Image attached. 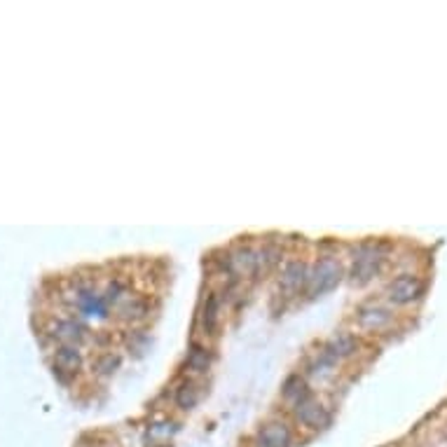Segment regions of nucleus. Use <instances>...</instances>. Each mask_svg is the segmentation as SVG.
Masks as SVG:
<instances>
[{
    "label": "nucleus",
    "mask_w": 447,
    "mask_h": 447,
    "mask_svg": "<svg viewBox=\"0 0 447 447\" xmlns=\"http://www.w3.org/2000/svg\"><path fill=\"white\" fill-rule=\"evenodd\" d=\"M119 314L124 318H129V321H138V318H143L148 314V305H145L141 298H129L122 307H119Z\"/></svg>",
    "instance_id": "obj_13"
},
{
    "label": "nucleus",
    "mask_w": 447,
    "mask_h": 447,
    "mask_svg": "<svg viewBox=\"0 0 447 447\" xmlns=\"http://www.w3.org/2000/svg\"><path fill=\"white\" fill-rule=\"evenodd\" d=\"M117 363H119V358H117V356H115V358H112V356H105L103 361H101V365H98V368H101L103 372H110L112 368H115Z\"/></svg>",
    "instance_id": "obj_17"
},
{
    "label": "nucleus",
    "mask_w": 447,
    "mask_h": 447,
    "mask_svg": "<svg viewBox=\"0 0 447 447\" xmlns=\"http://www.w3.org/2000/svg\"><path fill=\"white\" fill-rule=\"evenodd\" d=\"M216 321H218V298L211 295L209 300H206V307H204V314H202V323L206 330H213L216 328Z\"/></svg>",
    "instance_id": "obj_16"
},
{
    "label": "nucleus",
    "mask_w": 447,
    "mask_h": 447,
    "mask_svg": "<svg viewBox=\"0 0 447 447\" xmlns=\"http://www.w3.org/2000/svg\"><path fill=\"white\" fill-rule=\"evenodd\" d=\"M209 363H211L209 351H206L204 346H199V344H192V349L188 353V368L197 370V372H204L206 368H209Z\"/></svg>",
    "instance_id": "obj_14"
},
{
    "label": "nucleus",
    "mask_w": 447,
    "mask_h": 447,
    "mask_svg": "<svg viewBox=\"0 0 447 447\" xmlns=\"http://www.w3.org/2000/svg\"><path fill=\"white\" fill-rule=\"evenodd\" d=\"M307 274H309V270H307L305 263L286 265V270L281 272V279H279V288L293 295V293H298L302 286H307Z\"/></svg>",
    "instance_id": "obj_5"
},
{
    "label": "nucleus",
    "mask_w": 447,
    "mask_h": 447,
    "mask_svg": "<svg viewBox=\"0 0 447 447\" xmlns=\"http://www.w3.org/2000/svg\"><path fill=\"white\" fill-rule=\"evenodd\" d=\"M353 351V337L351 335H337L330 339V344L325 346V353H330L332 358L346 356V353Z\"/></svg>",
    "instance_id": "obj_15"
},
{
    "label": "nucleus",
    "mask_w": 447,
    "mask_h": 447,
    "mask_svg": "<svg viewBox=\"0 0 447 447\" xmlns=\"http://www.w3.org/2000/svg\"><path fill=\"white\" fill-rule=\"evenodd\" d=\"M284 396L291 400L293 405L302 403L305 398H309V391H307V384L300 377H291L284 386Z\"/></svg>",
    "instance_id": "obj_12"
},
{
    "label": "nucleus",
    "mask_w": 447,
    "mask_h": 447,
    "mask_svg": "<svg viewBox=\"0 0 447 447\" xmlns=\"http://www.w3.org/2000/svg\"><path fill=\"white\" fill-rule=\"evenodd\" d=\"M339 277H342V270L335 260L323 258L314 270L307 274V293L309 295H323V293L332 291L339 284Z\"/></svg>",
    "instance_id": "obj_1"
},
{
    "label": "nucleus",
    "mask_w": 447,
    "mask_h": 447,
    "mask_svg": "<svg viewBox=\"0 0 447 447\" xmlns=\"http://www.w3.org/2000/svg\"><path fill=\"white\" fill-rule=\"evenodd\" d=\"M422 291H424V284L419 281L417 277L403 274L389 284V300L393 305H408L422 295Z\"/></svg>",
    "instance_id": "obj_2"
},
{
    "label": "nucleus",
    "mask_w": 447,
    "mask_h": 447,
    "mask_svg": "<svg viewBox=\"0 0 447 447\" xmlns=\"http://www.w3.org/2000/svg\"><path fill=\"white\" fill-rule=\"evenodd\" d=\"M295 415H298L300 422H302L305 426H309V429H325V426L330 424L328 410H325L321 403H316L312 396L295 405Z\"/></svg>",
    "instance_id": "obj_4"
},
{
    "label": "nucleus",
    "mask_w": 447,
    "mask_h": 447,
    "mask_svg": "<svg viewBox=\"0 0 447 447\" xmlns=\"http://www.w3.org/2000/svg\"><path fill=\"white\" fill-rule=\"evenodd\" d=\"M260 445L263 447H291V431L286 424L272 422L260 429Z\"/></svg>",
    "instance_id": "obj_6"
},
{
    "label": "nucleus",
    "mask_w": 447,
    "mask_h": 447,
    "mask_svg": "<svg viewBox=\"0 0 447 447\" xmlns=\"http://www.w3.org/2000/svg\"><path fill=\"white\" fill-rule=\"evenodd\" d=\"M379 265H382V256L375 249H361L351 267V279L353 284H368L372 277L377 274Z\"/></svg>",
    "instance_id": "obj_3"
},
{
    "label": "nucleus",
    "mask_w": 447,
    "mask_h": 447,
    "mask_svg": "<svg viewBox=\"0 0 447 447\" xmlns=\"http://www.w3.org/2000/svg\"><path fill=\"white\" fill-rule=\"evenodd\" d=\"M54 363H57L59 370H64V372H75V370L80 368V365H82V356H80L78 346L64 344V346H59L57 353H54Z\"/></svg>",
    "instance_id": "obj_8"
},
{
    "label": "nucleus",
    "mask_w": 447,
    "mask_h": 447,
    "mask_svg": "<svg viewBox=\"0 0 447 447\" xmlns=\"http://www.w3.org/2000/svg\"><path fill=\"white\" fill-rule=\"evenodd\" d=\"M389 321H391V314L386 309H382V307H365V309H361V314H358V323L368 330L382 328V325H386Z\"/></svg>",
    "instance_id": "obj_9"
},
{
    "label": "nucleus",
    "mask_w": 447,
    "mask_h": 447,
    "mask_svg": "<svg viewBox=\"0 0 447 447\" xmlns=\"http://www.w3.org/2000/svg\"><path fill=\"white\" fill-rule=\"evenodd\" d=\"M230 267L235 274H256L258 272V253L251 249H242L230 256Z\"/></svg>",
    "instance_id": "obj_7"
},
{
    "label": "nucleus",
    "mask_w": 447,
    "mask_h": 447,
    "mask_svg": "<svg viewBox=\"0 0 447 447\" xmlns=\"http://www.w3.org/2000/svg\"><path fill=\"white\" fill-rule=\"evenodd\" d=\"M54 337L64 339L66 344H73V346H75L78 342H82V339H87V330H85L80 323H75V321H59V323L54 325Z\"/></svg>",
    "instance_id": "obj_10"
},
{
    "label": "nucleus",
    "mask_w": 447,
    "mask_h": 447,
    "mask_svg": "<svg viewBox=\"0 0 447 447\" xmlns=\"http://www.w3.org/2000/svg\"><path fill=\"white\" fill-rule=\"evenodd\" d=\"M199 396H202L199 386L195 382H185L181 384V389L176 391V403L181 405L183 410H192L199 403Z\"/></svg>",
    "instance_id": "obj_11"
}]
</instances>
